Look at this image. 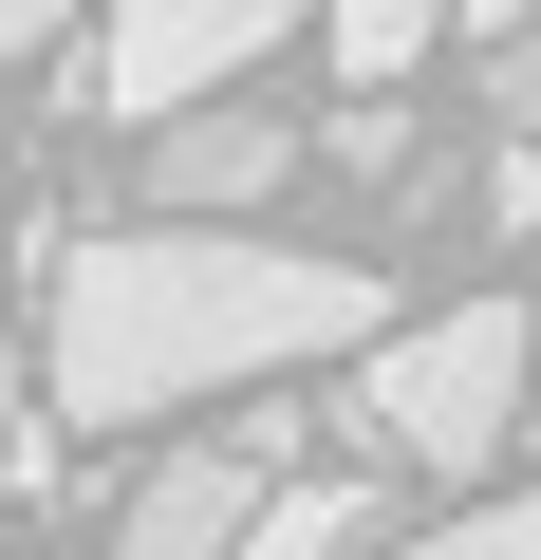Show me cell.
<instances>
[{
    "label": "cell",
    "instance_id": "7",
    "mask_svg": "<svg viewBox=\"0 0 541 560\" xmlns=\"http://www.w3.org/2000/svg\"><path fill=\"white\" fill-rule=\"evenodd\" d=\"M430 38H448V0H318V57L337 75H411Z\"/></svg>",
    "mask_w": 541,
    "mask_h": 560
},
{
    "label": "cell",
    "instance_id": "12",
    "mask_svg": "<svg viewBox=\"0 0 541 560\" xmlns=\"http://www.w3.org/2000/svg\"><path fill=\"white\" fill-rule=\"evenodd\" d=\"M448 20H485V38H504V20H541V0H448Z\"/></svg>",
    "mask_w": 541,
    "mask_h": 560
},
{
    "label": "cell",
    "instance_id": "5",
    "mask_svg": "<svg viewBox=\"0 0 541 560\" xmlns=\"http://www.w3.org/2000/svg\"><path fill=\"white\" fill-rule=\"evenodd\" d=\"M261 486H281V448H261V430H224V448H168V467H131L113 541H131V560H224V541L261 523Z\"/></svg>",
    "mask_w": 541,
    "mask_h": 560
},
{
    "label": "cell",
    "instance_id": "13",
    "mask_svg": "<svg viewBox=\"0 0 541 560\" xmlns=\"http://www.w3.org/2000/svg\"><path fill=\"white\" fill-rule=\"evenodd\" d=\"M522 448H541V393H522Z\"/></svg>",
    "mask_w": 541,
    "mask_h": 560
},
{
    "label": "cell",
    "instance_id": "6",
    "mask_svg": "<svg viewBox=\"0 0 541 560\" xmlns=\"http://www.w3.org/2000/svg\"><path fill=\"white\" fill-rule=\"evenodd\" d=\"M430 486L374 448V467H299V486H261V523H243V560H355V541H392Z\"/></svg>",
    "mask_w": 541,
    "mask_h": 560
},
{
    "label": "cell",
    "instance_id": "9",
    "mask_svg": "<svg viewBox=\"0 0 541 560\" xmlns=\"http://www.w3.org/2000/svg\"><path fill=\"white\" fill-rule=\"evenodd\" d=\"M485 113H504V131H541V20H504V38H485Z\"/></svg>",
    "mask_w": 541,
    "mask_h": 560
},
{
    "label": "cell",
    "instance_id": "8",
    "mask_svg": "<svg viewBox=\"0 0 541 560\" xmlns=\"http://www.w3.org/2000/svg\"><path fill=\"white\" fill-rule=\"evenodd\" d=\"M430 541H448V560H541V467H522V486H448Z\"/></svg>",
    "mask_w": 541,
    "mask_h": 560
},
{
    "label": "cell",
    "instance_id": "10",
    "mask_svg": "<svg viewBox=\"0 0 541 560\" xmlns=\"http://www.w3.org/2000/svg\"><path fill=\"white\" fill-rule=\"evenodd\" d=\"M38 430H57V411H38V374H20V337H0V467H20V486H38Z\"/></svg>",
    "mask_w": 541,
    "mask_h": 560
},
{
    "label": "cell",
    "instance_id": "11",
    "mask_svg": "<svg viewBox=\"0 0 541 560\" xmlns=\"http://www.w3.org/2000/svg\"><path fill=\"white\" fill-rule=\"evenodd\" d=\"M75 38V0H0V75H20V57H57Z\"/></svg>",
    "mask_w": 541,
    "mask_h": 560
},
{
    "label": "cell",
    "instance_id": "3",
    "mask_svg": "<svg viewBox=\"0 0 541 560\" xmlns=\"http://www.w3.org/2000/svg\"><path fill=\"white\" fill-rule=\"evenodd\" d=\"M318 20V0H94V57H75V113H113V131H150V113H187V94H224V75H261Z\"/></svg>",
    "mask_w": 541,
    "mask_h": 560
},
{
    "label": "cell",
    "instance_id": "4",
    "mask_svg": "<svg viewBox=\"0 0 541 560\" xmlns=\"http://www.w3.org/2000/svg\"><path fill=\"white\" fill-rule=\"evenodd\" d=\"M318 131L299 113H261L243 75L224 94H187V113H150V168H131V206H205V224H261L281 206V168H299Z\"/></svg>",
    "mask_w": 541,
    "mask_h": 560
},
{
    "label": "cell",
    "instance_id": "1",
    "mask_svg": "<svg viewBox=\"0 0 541 560\" xmlns=\"http://www.w3.org/2000/svg\"><path fill=\"white\" fill-rule=\"evenodd\" d=\"M355 337H392L374 261H318L281 224H205V206H131V224H94L57 261L38 393H57V430H150V411L261 393V374L355 355Z\"/></svg>",
    "mask_w": 541,
    "mask_h": 560
},
{
    "label": "cell",
    "instance_id": "2",
    "mask_svg": "<svg viewBox=\"0 0 541 560\" xmlns=\"http://www.w3.org/2000/svg\"><path fill=\"white\" fill-rule=\"evenodd\" d=\"M522 393H541V337H522V300H448V318H392V337H355V374H337V430H355V448H392V467L448 504V486H485V467L522 448Z\"/></svg>",
    "mask_w": 541,
    "mask_h": 560
}]
</instances>
